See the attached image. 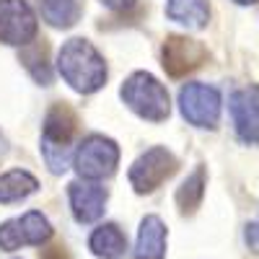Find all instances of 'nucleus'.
I'll return each instance as SVG.
<instances>
[{"label": "nucleus", "instance_id": "1", "mask_svg": "<svg viewBox=\"0 0 259 259\" xmlns=\"http://www.w3.org/2000/svg\"><path fill=\"white\" fill-rule=\"evenodd\" d=\"M57 73L78 94H94L106 83V62L89 39H70L57 52Z\"/></svg>", "mask_w": 259, "mask_h": 259}, {"label": "nucleus", "instance_id": "2", "mask_svg": "<svg viewBox=\"0 0 259 259\" xmlns=\"http://www.w3.org/2000/svg\"><path fill=\"white\" fill-rule=\"evenodd\" d=\"M78 130V117L68 104H55L45 117L41 127V158L52 174H65L75 158L73 150V138Z\"/></svg>", "mask_w": 259, "mask_h": 259}, {"label": "nucleus", "instance_id": "3", "mask_svg": "<svg viewBox=\"0 0 259 259\" xmlns=\"http://www.w3.org/2000/svg\"><path fill=\"white\" fill-rule=\"evenodd\" d=\"M122 101L127 104L130 112H135L140 119L148 122H163L171 114V99L166 85L145 70L133 73L119 89Z\"/></svg>", "mask_w": 259, "mask_h": 259}, {"label": "nucleus", "instance_id": "4", "mask_svg": "<svg viewBox=\"0 0 259 259\" xmlns=\"http://www.w3.org/2000/svg\"><path fill=\"white\" fill-rule=\"evenodd\" d=\"M117 163H119V145L106 135L91 133L75 148L73 168L80 179H91V182L106 179L117 171Z\"/></svg>", "mask_w": 259, "mask_h": 259}, {"label": "nucleus", "instance_id": "5", "mask_svg": "<svg viewBox=\"0 0 259 259\" xmlns=\"http://www.w3.org/2000/svg\"><path fill=\"white\" fill-rule=\"evenodd\" d=\"M177 168H179L177 156L163 145H153V148H148L145 153H140L135 158V163L127 171V179H130V184H133V189L138 194H150V192H156L166 179L174 177Z\"/></svg>", "mask_w": 259, "mask_h": 259}, {"label": "nucleus", "instance_id": "6", "mask_svg": "<svg viewBox=\"0 0 259 259\" xmlns=\"http://www.w3.org/2000/svg\"><path fill=\"white\" fill-rule=\"evenodd\" d=\"M52 239V223L39 210H29L18 218L0 223V251H16L21 246H41Z\"/></svg>", "mask_w": 259, "mask_h": 259}, {"label": "nucleus", "instance_id": "7", "mask_svg": "<svg viewBox=\"0 0 259 259\" xmlns=\"http://www.w3.org/2000/svg\"><path fill=\"white\" fill-rule=\"evenodd\" d=\"M221 91L207 83H187L179 91V112L194 127H215L221 119Z\"/></svg>", "mask_w": 259, "mask_h": 259}, {"label": "nucleus", "instance_id": "8", "mask_svg": "<svg viewBox=\"0 0 259 259\" xmlns=\"http://www.w3.org/2000/svg\"><path fill=\"white\" fill-rule=\"evenodd\" d=\"M39 21L26 0H0V41L11 47H26L36 39Z\"/></svg>", "mask_w": 259, "mask_h": 259}, {"label": "nucleus", "instance_id": "9", "mask_svg": "<svg viewBox=\"0 0 259 259\" xmlns=\"http://www.w3.org/2000/svg\"><path fill=\"white\" fill-rule=\"evenodd\" d=\"M161 60H163V68L171 78H182L192 70H197L200 65L207 60V50L202 41L197 39H189V36H168L163 41V50H161Z\"/></svg>", "mask_w": 259, "mask_h": 259}, {"label": "nucleus", "instance_id": "10", "mask_svg": "<svg viewBox=\"0 0 259 259\" xmlns=\"http://www.w3.org/2000/svg\"><path fill=\"white\" fill-rule=\"evenodd\" d=\"M228 109H231L236 135L249 145H256L259 143V85L251 83L246 89L233 91L228 99Z\"/></svg>", "mask_w": 259, "mask_h": 259}, {"label": "nucleus", "instance_id": "11", "mask_svg": "<svg viewBox=\"0 0 259 259\" xmlns=\"http://www.w3.org/2000/svg\"><path fill=\"white\" fill-rule=\"evenodd\" d=\"M68 200H70L73 218L78 223H96L106 210L109 194H106V189L101 184H96L91 179H83V182L68 184Z\"/></svg>", "mask_w": 259, "mask_h": 259}, {"label": "nucleus", "instance_id": "12", "mask_svg": "<svg viewBox=\"0 0 259 259\" xmlns=\"http://www.w3.org/2000/svg\"><path fill=\"white\" fill-rule=\"evenodd\" d=\"M138 259H163L166 256V223L158 215H145L135 239Z\"/></svg>", "mask_w": 259, "mask_h": 259}, {"label": "nucleus", "instance_id": "13", "mask_svg": "<svg viewBox=\"0 0 259 259\" xmlns=\"http://www.w3.org/2000/svg\"><path fill=\"white\" fill-rule=\"evenodd\" d=\"M89 249L99 259H119L127 251V236L117 223H101L89 236Z\"/></svg>", "mask_w": 259, "mask_h": 259}, {"label": "nucleus", "instance_id": "14", "mask_svg": "<svg viewBox=\"0 0 259 259\" xmlns=\"http://www.w3.org/2000/svg\"><path fill=\"white\" fill-rule=\"evenodd\" d=\"M39 189V182L34 174L24 168H11L6 174H0V205H13L31 197Z\"/></svg>", "mask_w": 259, "mask_h": 259}, {"label": "nucleus", "instance_id": "15", "mask_svg": "<svg viewBox=\"0 0 259 259\" xmlns=\"http://www.w3.org/2000/svg\"><path fill=\"white\" fill-rule=\"evenodd\" d=\"M166 16L187 29H205L210 8L207 0H166Z\"/></svg>", "mask_w": 259, "mask_h": 259}, {"label": "nucleus", "instance_id": "16", "mask_svg": "<svg viewBox=\"0 0 259 259\" xmlns=\"http://www.w3.org/2000/svg\"><path fill=\"white\" fill-rule=\"evenodd\" d=\"M41 16L55 29H70L80 18V3L78 0H39Z\"/></svg>", "mask_w": 259, "mask_h": 259}, {"label": "nucleus", "instance_id": "17", "mask_svg": "<svg viewBox=\"0 0 259 259\" xmlns=\"http://www.w3.org/2000/svg\"><path fill=\"white\" fill-rule=\"evenodd\" d=\"M205 197V168L197 166L192 174L182 182V187L177 189V207L182 215H192L202 205Z\"/></svg>", "mask_w": 259, "mask_h": 259}, {"label": "nucleus", "instance_id": "18", "mask_svg": "<svg viewBox=\"0 0 259 259\" xmlns=\"http://www.w3.org/2000/svg\"><path fill=\"white\" fill-rule=\"evenodd\" d=\"M101 6L112 8V11H127L135 6V0H101Z\"/></svg>", "mask_w": 259, "mask_h": 259}, {"label": "nucleus", "instance_id": "19", "mask_svg": "<svg viewBox=\"0 0 259 259\" xmlns=\"http://www.w3.org/2000/svg\"><path fill=\"white\" fill-rule=\"evenodd\" d=\"M246 241H249L251 249L259 254V226H246Z\"/></svg>", "mask_w": 259, "mask_h": 259}, {"label": "nucleus", "instance_id": "20", "mask_svg": "<svg viewBox=\"0 0 259 259\" xmlns=\"http://www.w3.org/2000/svg\"><path fill=\"white\" fill-rule=\"evenodd\" d=\"M8 153V140H6V135L3 133H0V158H3Z\"/></svg>", "mask_w": 259, "mask_h": 259}, {"label": "nucleus", "instance_id": "21", "mask_svg": "<svg viewBox=\"0 0 259 259\" xmlns=\"http://www.w3.org/2000/svg\"><path fill=\"white\" fill-rule=\"evenodd\" d=\"M233 3H239V6H251V3H256V0H233Z\"/></svg>", "mask_w": 259, "mask_h": 259}]
</instances>
